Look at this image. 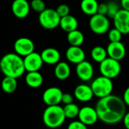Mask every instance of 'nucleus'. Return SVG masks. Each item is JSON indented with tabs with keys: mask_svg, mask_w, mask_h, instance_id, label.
<instances>
[{
	"mask_svg": "<svg viewBox=\"0 0 129 129\" xmlns=\"http://www.w3.org/2000/svg\"><path fill=\"white\" fill-rule=\"evenodd\" d=\"M55 10L60 17H65V16L70 14V7L66 4H61V5H58Z\"/></svg>",
	"mask_w": 129,
	"mask_h": 129,
	"instance_id": "30",
	"label": "nucleus"
},
{
	"mask_svg": "<svg viewBox=\"0 0 129 129\" xmlns=\"http://www.w3.org/2000/svg\"><path fill=\"white\" fill-rule=\"evenodd\" d=\"M54 76L59 80L67 79L71 73V69L70 65L65 61H59L55 64L54 67Z\"/></svg>",
	"mask_w": 129,
	"mask_h": 129,
	"instance_id": "19",
	"label": "nucleus"
},
{
	"mask_svg": "<svg viewBox=\"0 0 129 129\" xmlns=\"http://www.w3.org/2000/svg\"><path fill=\"white\" fill-rule=\"evenodd\" d=\"M74 96L76 100L80 102L86 103L92 100L94 93L90 85L80 84L77 85L74 90Z\"/></svg>",
	"mask_w": 129,
	"mask_h": 129,
	"instance_id": "17",
	"label": "nucleus"
},
{
	"mask_svg": "<svg viewBox=\"0 0 129 129\" xmlns=\"http://www.w3.org/2000/svg\"><path fill=\"white\" fill-rule=\"evenodd\" d=\"M63 112H64L66 118L70 119L78 117L79 112L80 110L79 106L74 103H71V104L65 105L63 107Z\"/></svg>",
	"mask_w": 129,
	"mask_h": 129,
	"instance_id": "26",
	"label": "nucleus"
},
{
	"mask_svg": "<svg viewBox=\"0 0 129 129\" xmlns=\"http://www.w3.org/2000/svg\"><path fill=\"white\" fill-rule=\"evenodd\" d=\"M67 129H88V126L81 122L79 120H76L71 122L68 125Z\"/></svg>",
	"mask_w": 129,
	"mask_h": 129,
	"instance_id": "31",
	"label": "nucleus"
},
{
	"mask_svg": "<svg viewBox=\"0 0 129 129\" xmlns=\"http://www.w3.org/2000/svg\"><path fill=\"white\" fill-rule=\"evenodd\" d=\"M78 118L81 122L87 126L93 125L98 121V116L95 108L89 106L80 108Z\"/></svg>",
	"mask_w": 129,
	"mask_h": 129,
	"instance_id": "10",
	"label": "nucleus"
},
{
	"mask_svg": "<svg viewBox=\"0 0 129 129\" xmlns=\"http://www.w3.org/2000/svg\"><path fill=\"white\" fill-rule=\"evenodd\" d=\"M90 86L94 93V96L99 99L111 94L113 90V83L112 79L103 76L94 79Z\"/></svg>",
	"mask_w": 129,
	"mask_h": 129,
	"instance_id": "4",
	"label": "nucleus"
},
{
	"mask_svg": "<svg viewBox=\"0 0 129 129\" xmlns=\"http://www.w3.org/2000/svg\"><path fill=\"white\" fill-rule=\"evenodd\" d=\"M110 23L109 18L106 15L95 14L91 16L89 20V27L94 33L97 35H103L110 29Z\"/></svg>",
	"mask_w": 129,
	"mask_h": 129,
	"instance_id": "7",
	"label": "nucleus"
},
{
	"mask_svg": "<svg viewBox=\"0 0 129 129\" xmlns=\"http://www.w3.org/2000/svg\"><path fill=\"white\" fill-rule=\"evenodd\" d=\"M61 103H63L64 105L73 103V97L69 93H63L61 98Z\"/></svg>",
	"mask_w": 129,
	"mask_h": 129,
	"instance_id": "32",
	"label": "nucleus"
},
{
	"mask_svg": "<svg viewBox=\"0 0 129 129\" xmlns=\"http://www.w3.org/2000/svg\"><path fill=\"white\" fill-rule=\"evenodd\" d=\"M78 20L77 19L70 14H68L65 17H60V28L67 33H70L73 30L77 29L78 28Z\"/></svg>",
	"mask_w": 129,
	"mask_h": 129,
	"instance_id": "21",
	"label": "nucleus"
},
{
	"mask_svg": "<svg viewBox=\"0 0 129 129\" xmlns=\"http://www.w3.org/2000/svg\"><path fill=\"white\" fill-rule=\"evenodd\" d=\"M63 91L57 87H50L42 94V101L47 106L59 105L61 103Z\"/></svg>",
	"mask_w": 129,
	"mask_h": 129,
	"instance_id": "9",
	"label": "nucleus"
},
{
	"mask_svg": "<svg viewBox=\"0 0 129 129\" xmlns=\"http://www.w3.org/2000/svg\"><path fill=\"white\" fill-rule=\"evenodd\" d=\"M66 57L72 63L78 64L85 60V53L80 46H70L66 51Z\"/></svg>",
	"mask_w": 129,
	"mask_h": 129,
	"instance_id": "16",
	"label": "nucleus"
},
{
	"mask_svg": "<svg viewBox=\"0 0 129 129\" xmlns=\"http://www.w3.org/2000/svg\"><path fill=\"white\" fill-rule=\"evenodd\" d=\"M107 56L110 58L120 61L126 55V48L125 45L121 42H110L107 48Z\"/></svg>",
	"mask_w": 129,
	"mask_h": 129,
	"instance_id": "14",
	"label": "nucleus"
},
{
	"mask_svg": "<svg viewBox=\"0 0 129 129\" xmlns=\"http://www.w3.org/2000/svg\"><path fill=\"white\" fill-rule=\"evenodd\" d=\"M41 57L43 63L49 65L57 64L60 60L59 51L54 48H46L41 52Z\"/></svg>",
	"mask_w": 129,
	"mask_h": 129,
	"instance_id": "18",
	"label": "nucleus"
},
{
	"mask_svg": "<svg viewBox=\"0 0 129 129\" xmlns=\"http://www.w3.org/2000/svg\"><path fill=\"white\" fill-rule=\"evenodd\" d=\"M94 67L92 64L88 60H83L81 63L76 64V73L78 78L84 82L91 80L94 76Z\"/></svg>",
	"mask_w": 129,
	"mask_h": 129,
	"instance_id": "13",
	"label": "nucleus"
},
{
	"mask_svg": "<svg viewBox=\"0 0 129 129\" xmlns=\"http://www.w3.org/2000/svg\"><path fill=\"white\" fill-rule=\"evenodd\" d=\"M94 108L98 119L107 125H116L120 122L126 113V105L122 98L112 94L100 98Z\"/></svg>",
	"mask_w": 129,
	"mask_h": 129,
	"instance_id": "1",
	"label": "nucleus"
},
{
	"mask_svg": "<svg viewBox=\"0 0 129 129\" xmlns=\"http://www.w3.org/2000/svg\"><path fill=\"white\" fill-rule=\"evenodd\" d=\"M67 38L71 46H81L85 41L84 34L79 29H75L67 33Z\"/></svg>",
	"mask_w": 129,
	"mask_h": 129,
	"instance_id": "23",
	"label": "nucleus"
},
{
	"mask_svg": "<svg viewBox=\"0 0 129 129\" xmlns=\"http://www.w3.org/2000/svg\"><path fill=\"white\" fill-rule=\"evenodd\" d=\"M1 87L2 91L6 94H12L14 92L17 88V79L10 77V76H5L2 81Z\"/></svg>",
	"mask_w": 129,
	"mask_h": 129,
	"instance_id": "24",
	"label": "nucleus"
},
{
	"mask_svg": "<svg viewBox=\"0 0 129 129\" xmlns=\"http://www.w3.org/2000/svg\"><path fill=\"white\" fill-rule=\"evenodd\" d=\"M114 27L119 30L122 34H129V11L120 9L113 17Z\"/></svg>",
	"mask_w": 129,
	"mask_h": 129,
	"instance_id": "11",
	"label": "nucleus"
},
{
	"mask_svg": "<svg viewBox=\"0 0 129 129\" xmlns=\"http://www.w3.org/2000/svg\"><path fill=\"white\" fill-rule=\"evenodd\" d=\"M98 14L106 15L107 14V3H100L98 7Z\"/></svg>",
	"mask_w": 129,
	"mask_h": 129,
	"instance_id": "33",
	"label": "nucleus"
},
{
	"mask_svg": "<svg viewBox=\"0 0 129 129\" xmlns=\"http://www.w3.org/2000/svg\"><path fill=\"white\" fill-rule=\"evenodd\" d=\"M30 5L27 0H14L11 4L13 14L19 19L26 17L29 13Z\"/></svg>",
	"mask_w": 129,
	"mask_h": 129,
	"instance_id": "15",
	"label": "nucleus"
},
{
	"mask_svg": "<svg viewBox=\"0 0 129 129\" xmlns=\"http://www.w3.org/2000/svg\"><path fill=\"white\" fill-rule=\"evenodd\" d=\"M14 48L16 54L24 57L34 51L35 45L30 39L27 37H20L14 42Z\"/></svg>",
	"mask_w": 129,
	"mask_h": 129,
	"instance_id": "8",
	"label": "nucleus"
},
{
	"mask_svg": "<svg viewBox=\"0 0 129 129\" xmlns=\"http://www.w3.org/2000/svg\"><path fill=\"white\" fill-rule=\"evenodd\" d=\"M0 70L5 76L21 77L25 70L23 58L16 53H8L0 60Z\"/></svg>",
	"mask_w": 129,
	"mask_h": 129,
	"instance_id": "2",
	"label": "nucleus"
},
{
	"mask_svg": "<svg viewBox=\"0 0 129 129\" xmlns=\"http://www.w3.org/2000/svg\"><path fill=\"white\" fill-rule=\"evenodd\" d=\"M122 35L123 34L115 27L113 29H110L108 31V39L110 42H121Z\"/></svg>",
	"mask_w": 129,
	"mask_h": 129,
	"instance_id": "28",
	"label": "nucleus"
},
{
	"mask_svg": "<svg viewBox=\"0 0 129 129\" xmlns=\"http://www.w3.org/2000/svg\"><path fill=\"white\" fill-rule=\"evenodd\" d=\"M26 85L32 88H38L43 84V76L39 71L28 72L25 77Z\"/></svg>",
	"mask_w": 129,
	"mask_h": 129,
	"instance_id": "20",
	"label": "nucleus"
},
{
	"mask_svg": "<svg viewBox=\"0 0 129 129\" xmlns=\"http://www.w3.org/2000/svg\"><path fill=\"white\" fill-rule=\"evenodd\" d=\"M120 10L119 5L116 2H110L107 3V17L110 19H113V17L116 15L118 11Z\"/></svg>",
	"mask_w": 129,
	"mask_h": 129,
	"instance_id": "27",
	"label": "nucleus"
},
{
	"mask_svg": "<svg viewBox=\"0 0 129 129\" xmlns=\"http://www.w3.org/2000/svg\"><path fill=\"white\" fill-rule=\"evenodd\" d=\"M30 8L36 12L41 13L45 8V3L43 0H32L30 2Z\"/></svg>",
	"mask_w": 129,
	"mask_h": 129,
	"instance_id": "29",
	"label": "nucleus"
},
{
	"mask_svg": "<svg viewBox=\"0 0 129 129\" xmlns=\"http://www.w3.org/2000/svg\"><path fill=\"white\" fill-rule=\"evenodd\" d=\"M120 4L122 9H125L129 11V0H121Z\"/></svg>",
	"mask_w": 129,
	"mask_h": 129,
	"instance_id": "36",
	"label": "nucleus"
},
{
	"mask_svg": "<svg viewBox=\"0 0 129 129\" xmlns=\"http://www.w3.org/2000/svg\"><path fill=\"white\" fill-rule=\"evenodd\" d=\"M99 70L101 76L113 79L119 76L122 67L119 61L107 57L101 63H100Z\"/></svg>",
	"mask_w": 129,
	"mask_h": 129,
	"instance_id": "5",
	"label": "nucleus"
},
{
	"mask_svg": "<svg viewBox=\"0 0 129 129\" xmlns=\"http://www.w3.org/2000/svg\"><path fill=\"white\" fill-rule=\"evenodd\" d=\"M122 100H123L126 106L129 107V86L125 90V91H124L123 97H122Z\"/></svg>",
	"mask_w": 129,
	"mask_h": 129,
	"instance_id": "34",
	"label": "nucleus"
},
{
	"mask_svg": "<svg viewBox=\"0 0 129 129\" xmlns=\"http://www.w3.org/2000/svg\"><path fill=\"white\" fill-rule=\"evenodd\" d=\"M23 63L26 71L34 72L39 71L42 68L44 63L42 61L41 54L33 51L23 57Z\"/></svg>",
	"mask_w": 129,
	"mask_h": 129,
	"instance_id": "12",
	"label": "nucleus"
},
{
	"mask_svg": "<svg viewBox=\"0 0 129 129\" xmlns=\"http://www.w3.org/2000/svg\"><path fill=\"white\" fill-rule=\"evenodd\" d=\"M91 57L93 60L97 63H101L104 60H105L107 56V52L105 48L102 46H95L91 51Z\"/></svg>",
	"mask_w": 129,
	"mask_h": 129,
	"instance_id": "25",
	"label": "nucleus"
},
{
	"mask_svg": "<svg viewBox=\"0 0 129 129\" xmlns=\"http://www.w3.org/2000/svg\"><path fill=\"white\" fill-rule=\"evenodd\" d=\"M98 5L97 0H82L80 8L85 14L92 16L97 14Z\"/></svg>",
	"mask_w": 129,
	"mask_h": 129,
	"instance_id": "22",
	"label": "nucleus"
},
{
	"mask_svg": "<svg viewBox=\"0 0 129 129\" xmlns=\"http://www.w3.org/2000/svg\"><path fill=\"white\" fill-rule=\"evenodd\" d=\"M60 17L57 13L56 10L52 8H45L42 12L39 13V24L45 29H53L59 26Z\"/></svg>",
	"mask_w": 129,
	"mask_h": 129,
	"instance_id": "6",
	"label": "nucleus"
},
{
	"mask_svg": "<svg viewBox=\"0 0 129 129\" xmlns=\"http://www.w3.org/2000/svg\"><path fill=\"white\" fill-rule=\"evenodd\" d=\"M123 121V124L125 129H129V112L126 113L122 119Z\"/></svg>",
	"mask_w": 129,
	"mask_h": 129,
	"instance_id": "35",
	"label": "nucleus"
},
{
	"mask_svg": "<svg viewBox=\"0 0 129 129\" xmlns=\"http://www.w3.org/2000/svg\"><path fill=\"white\" fill-rule=\"evenodd\" d=\"M66 119L63 109L59 105L48 106L42 114L43 123L49 128L60 127L64 123Z\"/></svg>",
	"mask_w": 129,
	"mask_h": 129,
	"instance_id": "3",
	"label": "nucleus"
}]
</instances>
